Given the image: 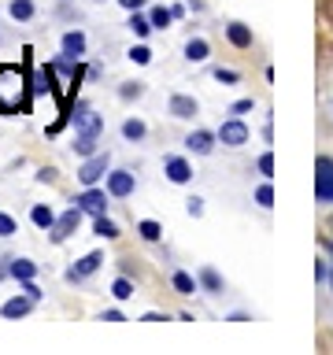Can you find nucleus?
Segmentation results:
<instances>
[{
	"label": "nucleus",
	"mask_w": 333,
	"mask_h": 355,
	"mask_svg": "<svg viewBox=\"0 0 333 355\" xmlns=\"http://www.w3.org/2000/svg\"><path fill=\"white\" fill-rule=\"evenodd\" d=\"M11 233H19V222L0 211V237H11Z\"/></svg>",
	"instance_id": "34"
},
{
	"label": "nucleus",
	"mask_w": 333,
	"mask_h": 355,
	"mask_svg": "<svg viewBox=\"0 0 333 355\" xmlns=\"http://www.w3.org/2000/svg\"><path fill=\"white\" fill-rule=\"evenodd\" d=\"M185 211H189L193 218H200V215H204V200H200V196H189V200H185Z\"/></svg>",
	"instance_id": "36"
},
{
	"label": "nucleus",
	"mask_w": 333,
	"mask_h": 355,
	"mask_svg": "<svg viewBox=\"0 0 333 355\" xmlns=\"http://www.w3.org/2000/svg\"><path fill=\"white\" fill-rule=\"evenodd\" d=\"M119 4L126 8V11H141L144 4H148V0H119Z\"/></svg>",
	"instance_id": "40"
},
{
	"label": "nucleus",
	"mask_w": 333,
	"mask_h": 355,
	"mask_svg": "<svg viewBox=\"0 0 333 355\" xmlns=\"http://www.w3.org/2000/svg\"><path fill=\"white\" fill-rule=\"evenodd\" d=\"M163 174L171 178L174 185H185V182H193V166H189V159H182V155H171V159L163 163Z\"/></svg>",
	"instance_id": "11"
},
{
	"label": "nucleus",
	"mask_w": 333,
	"mask_h": 355,
	"mask_svg": "<svg viewBox=\"0 0 333 355\" xmlns=\"http://www.w3.org/2000/svg\"><path fill=\"white\" fill-rule=\"evenodd\" d=\"M122 137H126V141H141L144 137V122L141 119H126V122H122Z\"/></svg>",
	"instance_id": "30"
},
{
	"label": "nucleus",
	"mask_w": 333,
	"mask_h": 355,
	"mask_svg": "<svg viewBox=\"0 0 333 355\" xmlns=\"http://www.w3.org/2000/svg\"><path fill=\"white\" fill-rule=\"evenodd\" d=\"M111 296H115V300H130V296H133V282H130L126 274L111 282Z\"/></svg>",
	"instance_id": "28"
},
{
	"label": "nucleus",
	"mask_w": 333,
	"mask_h": 355,
	"mask_svg": "<svg viewBox=\"0 0 333 355\" xmlns=\"http://www.w3.org/2000/svg\"><path fill=\"white\" fill-rule=\"evenodd\" d=\"M93 233H96V237H104V241H115L119 237V226L108 215H93Z\"/></svg>",
	"instance_id": "20"
},
{
	"label": "nucleus",
	"mask_w": 333,
	"mask_h": 355,
	"mask_svg": "<svg viewBox=\"0 0 333 355\" xmlns=\"http://www.w3.org/2000/svg\"><path fill=\"white\" fill-rule=\"evenodd\" d=\"M74 152L78 155H93L96 152V133H74Z\"/></svg>",
	"instance_id": "25"
},
{
	"label": "nucleus",
	"mask_w": 333,
	"mask_h": 355,
	"mask_svg": "<svg viewBox=\"0 0 333 355\" xmlns=\"http://www.w3.org/2000/svg\"><path fill=\"white\" fill-rule=\"evenodd\" d=\"M215 141H219V133H211V130H193V133L185 137V148L193 152V155H211Z\"/></svg>",
	"instance_id": "10"
},
{
	"label": "nucleus",
	"mask_w": 333,
	"mask_h": 355,
	"mask_svg": "<svg viewBox=\"0 0 333 355\" xmlns=\"http://www.w3.org/2000/svg\"><path fill=\"white\" fill-rule=\"evenodd\" d=\"M100 263H104V252H89V255H82V259H78L71 270H67V282H82V277L96 274Z\"/></svg>",
	"instance_id": "9"
},
{
	"label": "nucleus",
	"mask_w": 333,
	"mask_h": 355,
	"mask_svg": "<svg viewBox=\"0 0 333 355\" xmlns=\"http://www.w3.org/2000/svg\"><path fill=\"white\" fill-rule=\"evenodd\" d=\"M330 285H333V270H330Z\"/></svg>",
	"instance_id": "43"
},
{
	"label": "nucleus",
	"mask_w": 333,
	"mask_h": 355,
	"mask_svg": "<svg viewBox=\"0 0 333 355\" xmlns=\"http://www.w3.org/2000/svg\"><path fill=\"white\" fill-rule=\"evenodd\" d=\"M104 322H126V315H122V311H115V307H111V311H104Z\"/></svg>",
	"instance_id": "41"
},
{
	"label": "nucleus",
	"mask_w": 333,
	"mask_h": 355,
	"mask_svg": "<svg viewBox=\"0 0 333 355\" xmlns=\"http://www.w3.org/2000/svg\"><path fill=\"white\" fill-rule=\"evenodd\" d=\"M130 60L137 63V67H148V63H152V49H148V44H133V49H130Z\"/></svg>",
	"instance_id": "31"
},
{
	"label": "nucleus",
	"mask_w": 333,
	"mask_h": 355,
	"mask_svg": "<svg viewBox=\"0 0 333 355\" xmlns=\"http://www.w3.org/2000/svg\"><path fill=\"white\" fill-rule=\"evenodd\" d=\"M30 218H33V226H37V230H52L56 211H52L49 204H33V207H30Z\"/></svg>",
	"instance_id": "19"
},
{
	"label": "nucleus",
	"mask_w": 333,
	"mask_h": 355,
	"mask_svg": "<svg viewBox=\"0 0 333 355\" xmlns=\"http://www.w3.org/2000/svg\"><path fill=\"white\" fill-rule=\"evenodd\" d=\"M244 141H248V126H244L237 115L219 126V144H226V148H241Z\"/></svg>",
	"instance_id": "6"
},
{
	"label": "nucleus",
	"mask_w": 333,
	"mask_h": 355,
	"mask_svg": "<svg viewBox=\"0 0 333 355\" xmlns=\"http://www.w3.org/2000/svg\"><path fill=\"white\" fill-rule=\"evenodd\" d=\"M63 52L74 55V60H82V55H85V33L82 30H67L63 33Z\"/></svg>",
	"instance_id": "16"
},
{
	"label": "nucleus",
	"mask_w": 333,
	"mask_h": 355,
	"mask_svg": "<svg viewBox=\"0 0 333 355\" xmlns=\"http://www.w3.org/2000/svg\"><path fill=\"white\" fill-rule=\"evenodd\" d=\"M141 322H166V315H160V311H148V315H144Z\"/></svg>",
	"instance_id": "42"
},
{
	"label": "nucleus",
	"mask_w": 333,
	"mask_h": 355,
	"mask_svg": "<svg viewBox=\"0 0 333 355\" xmlns=\"http://www.w3.org/2000/svg\"><path fill=\"white\" fill-rule=\"evenodd\" d=\"M137 233H141L144 241H152V244H155V241L163 237V226H160V222H152V218H144V222H137Z\"/></svg>",
	"instance_id": "27"
},
{
	"label": "nucleus",
	"mask_w": 333,
	"mask_h": 355,
	"mask_svg": "<svg viewBox=\"0 0 333 355\" xmlns=\"http://www.w3.org/2000/svg\"><path fill=\"white\" fill-rule=\"evenodd\" d=\"M133 189H137V178L130 171H108V193L111 196L126 200V196H133Z\"/></svg>",
	"instance_id": "8"
},
{
	"label": "nucleus",
	"mask_w": 333,
	"mask_h": 355,
	"mask_svg": "<svg viewBox=\"0 0 333 355\" xmlns=\"http://www.w3.org/2000/svg\"><path fill=\"white\" fill-rule=\"evenodd\" d=\"M141 93H144V85H141V82H126V85L119 89V96H122V100H137Z\"/></svg>",
	"instance_id": "32"
},
{
	"label": "nucleus",
	"mask_w": 333,
	"mask_h": 355,
	"mask_svg": "<svg viewBox=\"0 0 333 355\" xmlns=\"http://www.w3.org/2000/svg\"><path fill=\"white\" fill-rule=\"evenodd\" d=\"M126 26L137 33V37H148V33H152V19L141 15V11H130V22H126Z\"/></svg>",
	"instance_id": "23"
},
{
	"label": "nucleus",
	"mask_w": 333,
	"mask_h": 355,
	"mask_svg": "<svg viewBox=\"0 0 333 355\" xmlns=\"http://www.w3.org/2000/svg\"><path fill=\"white\" fill-rule=\"evenodd\" d=\"M11 11V19H19V22H30L33 15H37V8H33V0H11L8 4Z\"/></svg>",
	"instance_id": "21"
},
{
	"label": "nucleus",
	"mask_w": 333,
	"mask_h": 355,
	"mask_svg": "<svg viewBox=\"0 0 333 355\" xmlns=\"http://www.w3.org/2000/svg\"><path fill=\"white\" fill-rule=\"evenodd\" d=\"M22 293H26V296L33 300V304H37V300L44 296V293H41V288H37V285H33V277H30V282H22Z\"/></svg>",
	"instance_id": "38"
},
{
	"label": "nucleus",
	"mask_w": 333,
	"mask_h": 355,
	"mask_svg": "<svg viewBox=\"0 0 333 355\" xmlns=\"http://www.w3.org/2000/svg\"><path fill=\"white\" fill-rule=\"evenodd\" d=\"M166 107H171L174 119H196V111H200V104H196L193 96H185V93H174Z\"/></svg>",
	"instance_id": "13"
},
{
	"label": "nucleus",
	"mask_w": 333,
	"mask_h": 355,
	"mask_svg": "<svg viewBox=\"0 0 333 355\" xmlns=\"http://www.w3.org/2000/svg\"><path fill=\"white\" fill-rule=\"evenodd\" d=\"M71 119H74V130L78 133H96V137H100V130H104V115H96L89 104H74Z\"/></svg>",
	"instance_id": "5"
},
{
	"label": "nucleus",
	"mask_w": 333,
	"mask_h": 355,
	"mask_svg": "<svg viewBox=\"0 0 333 355\" xmlns=\"http://www.w3.org/2000/svg\"><path fill=\"white\" fill-rule=\"evenodd\" d=\"M255 204H259V207H271V204H274V189H271V185H259V189H255Z\"/></svg>",
	"instance_id": "33"
},
{
	"label": "nucleus",
	"mask_w": 333,
	"mask_h": 355,
	"mask_svg": "<svg viewBox=\"0 0 333 355\" xmlns=\"http://www.w3.org/2000/svg\"><path fill=\"white\" fill-rule=\"evenodd\" d=\"M30 311H33V300H30L26 293H22V296H11L8 304L0 307V315H4V318L11 322V318H22V315H30Z\"/></svg>",
	"instance_id": "14"
},
{
	"label": "nucleus",
	"mask_w": 333,
	"mask_h": 355,
	"mask_svg": "<svg viewBox=\"0 0 333 355\" xmlns=\"http://www.w3.org/2000/svg\"><path fill=\"white\" fill-rule=\"evenodd\" d=\"M8 277H15V282H30V277H37V263L33 259H8Z\"/></svg>",
	"instance_id": "15"
},
{
	"label": "nucleus",
	"mask_w": 333,
	"mask_h": 355,
	"mask_svg": "<svg viewBox=\"0 0 333 355\" xmlns=\"http://www.w3.org/2000/svg\"><path fill=\"white\" fill-rule=\"evenodd\" d=\"M30 93H37V96H52L56 93V71H52V63L37 67V74H33V82H30Z\"/></svg>",
	"instance_id": "12"
},
{
	"label": "nucleus",
	"mask_w": 333,
	"mask_h": 355,
	"mask_svg": "<svg viewBox=\"0 0 333 355\" xmlns=\"http://www.w3.org/2000/svg\"><path fill=\"white\" fill-rule=\"evenodd\" d=\"M171 282H174V288H178L182 296H193V293H196V285H200L196 277H193V274H185V270H174Z\"/></svg>",
	"instance_id": "22"
},
{
	"label": "nucleus",
	"mask_w": 333,
	"mask_h": 355,
	"mask_svg": "<svg viewBox=\"0 0 333 355\" xmlns=\"http://www.w3.org/2000/svg\"><path fill=\"white\" fill-rule=\"evenodd\" d=\"M244 111H252V100H237V104L230 107V115H244Z\"/></svg>",
	"instance_id": "39"
},
{
	"label": "nucleus",
	"mask_w": 333,
	"mask_h": 355,
	"mask_svg": "<svg viewBox=\"0 0 333 355\" xmlns=\"http://www.w3.org/2000/svg\"><path fill=\"white\" fill-rule=\"evenodd\" d=\"M207 55H211V44H207L204 37H189V41H185V60H189V63H204Z\"/></svg>",
	"instance_id": "17"
},
{
	"label": "nucleus",
	"mask_w": 333,
	"mask_h": 355,
	"mask_svg": "<svg viewBox=\"0 0 333 355\" xmlns=\"http://www.w3.org/2000/svg\"><path fill=\"white\" fill-rule=\"evenodd\" d=\"M226 37H230L233 49H248V44H252V30L244 26V22H230V26H226Z\"/></svg>",
	"instance_id": "18"
},
{
	"label": "nucleus",
	"mask_w": 333,
	"mask_h": 355,
	"mask_svg": "<svg viewBox=\"0 0 333 355\" xmlns=\"http://www.w3.org/2000/svg\"><path fill=\"white\" fill-rule=\"evenodd\" d=\"M148 19H152V30H166V26L174 22V11H171V8H152Z\"/></svg>",
	"instance_id": "26"
},
{
	"label": "nucleus",
	"mask_w": 333,
	"mask_h": 355,
	"mask_svg": "<svg viewBox=\"0 0 333 355\" xmlns=\"http://www.w3.org/2000/svg\"><path fill=\"white\" fill-rule=\"evenodd\" d=\"M108 166H111V155H108V152L85 155V163L78 166V182H82L85 189H89V185H96L100 178H108Z\"/></svg>",
	"instance_id": "3"
},
{
	"label": "nucleus",
	"mask_w": 333,
	"mask_h": 355,
	"mask_svg": "<svg viewBox=\"0 0 333 355\" xmlns=\"http://www.w3.org/2000/svg\"><path fill=\"white\" fill-rule=\"evenodd\" d=\"M237 71H230V67H219V71H215V82H222V85H237Z\"/></svg>",
	"instance_id": "35"
},
{
	"label": "nucleus",
	"mask_w": 333,
	"mask_h": 355,
	"mask_svg": "<svg viewBox=\"0 0 333 355\" xmlns=\"http://www.w3.org/2000/svg\"><path fill=\"white\" fill-rule=\"evenodd\" d=\"M255 166H259V174H266V178H271V174H274V155H271V152H263V155H259V163H255Z\"/></svg>",
	"instance_id": "37"
},
{
	"label": "nucleus",
	"mask_w": 333,
	"mask_h": 355,
	"mask_svg": "<svg viewBox=\"0 0 333 355\" xmlns=\"http://www.w3.org/2000/svg\"><path fill=\"white\" fill-rule=\"evenodd\" d=\"M82 215H85V211L78 207V204H71V207H67L63 215L52 222V230H49L52 244H63L67 237H74V233H78V226H82Z\"/></svg>",
	"instance_id": "2"
},
{
	"label": "nucleus",
	"mask_w": 333,
	"mask_h": 355,
	"mask_svg": "<svg viewBox=\"0 0 333 355\" xmlns=\"http://www.w3.org/2000/svg\"><path fill=\"white\" fill-rule=\"evenodd\" d=\"M108 196H111V193H104V189H96V185H89L85 193L74 200V204L82 207L85 215H104V211H108Z\"/></svg>",
	"instance_id": "7"
},
{
	"label": "nucleus",
	"mask_w": 333,
	"mask_h": 355,
	"mask_svg": "<svg viewBox=\"0 0 333 355\" xmlns=\"http://www.w3.org/2000/svg\"><path fill=\"white\" fill-rule=\"evenodd\" d=\"M26 96H30L26 71L15 63H4L0 67V115H19L26 107Z\"/></svg>",
	"instance_id": "1"
},
{
	"label": "nucleus",
	"mask_w": 333,
	"mask_h": 355,
	"mask_svg": "<svg viewBox=\"0 0 333 355\" xmlns=\"http://www.w3.org/2000/svg\"><path fill=\"white\" fill-rule=\"evenodd\" d=\"M315 196L322 204H333V159L330 155H318V163H315Z\"/></svg>",
	"instance_id": "4"
},
{
	"label": "nucleus",
	"mask_w": 333,
	"mask_h": 355,
	"mask_svg": "<svg viewBox=\"0 0 333 355\" xmlns=\"http://www.w3.org/2000/svg\"><path fill=\"white\" fill-rule=\"evenodd\" d=\"M200 285L207 288V293H222V277H219V270L215 266H204V270H200V277H196Z\"/></svg>",
	"instance_id": "24"
},
{
	"label": "nucleus",
	"mask_w": 333,
	"mask_h": 355,
	"mask_svg": "<svg viewBox=\"0 0 333 355\" xmlns=\"http://www.w3.org/2000/svg\"><path fill=\"white\" fill-rule=\"evenodd\" d=\"M52 71H56V74H71V78H74V74H78V60L63 52L60 60H52Z\"/></svg>",
	"instance_id": "29"
}]
</instances>
